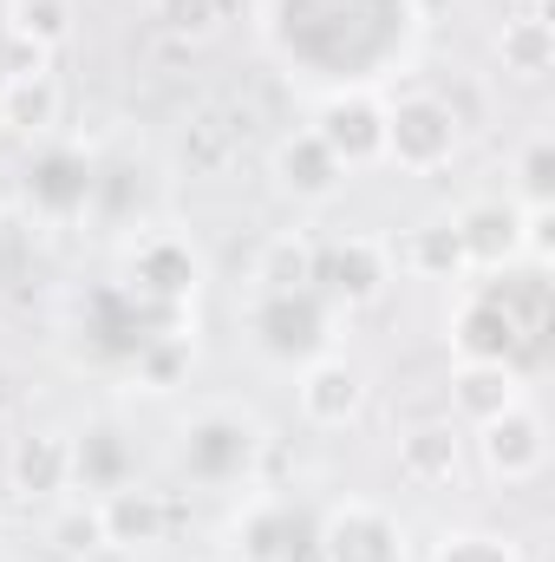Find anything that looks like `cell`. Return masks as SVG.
<instances>
[{
	"mask_svg": "<svg viewBox=\"0 0 555 562\" xmlns=\"http://www.w3.org/2000/svg\"><path fill=\"white\" fill-rule=\"evenodd\" d=\"M451 150H457V112L444 99L412 92V99L386 105V164L424 177V170H444Z\"/></svg>",
	"mask_w": 555,
	"mask_h": 562,
	"instance_id": "cell-1",
	"label": "cell"
},
{
	"mask_svg": "<svg viewBox=\"0 0 555 562\" xmlns=\"http://www.w3.org/2000/svg\"><path fill=\"white\" fill-rule=\"evenodd\" d=\"M314 138L340 157V170H366V164L386 157V105L366 99V92H340V99L320 105Z\"/></svg>",
	"mask_w": 555,
	"mask_h": 562,
	"instance_id": "cell-2",
	"label": "cell"
},
{
	"mask_svg": "<svg viewBox=\"0 0 555 562\" xmlns=\"http://www.w3.org/2000/svg\"><path fill=\"white\" fill-rule=\"evenodd\" d=\"M320 562H406V537L380 504H340L327 530H314Z\"/></svg>",
	"mask_w": 555,
	"mask_h": 562,
	"instance_id": "cell-3",
	"label": "cell"
},
{
	"mask_svg": "<svg viewBox=\"0 0 555 562\" xmlns=\"http://www.w3.org/2000/svg\"><path fill=\"white\" fill-rule=\"evenodd\" d=\"M294 400H301V419L307 425L340 431V425L360 419V406H366V373H360L353 360H340V353H314V360L301 367Z\"/></svg>",
	"mask_w": 555,
	"mask_h": 562,
	"instance_id": "cell-4",
	"label": "cell"
},
{
	"mask_svg": "<svg viewBox=\"0 0 555 562\" xmlns=\"http://www.w3.org/2000/svg\"><path fill=\"white\" fill-rule=\"evenodd\" d=\"M477 458H484L490 477L523 484V477L543 471V458H550V431H543V419H536L530 406H510V413H497V419L477 425Z\"/></svg>",
	"mask_w": 555,
	"mask_h": 562,
	"instance_id": "cell-5",
	"label": "cell"
},
{
	"mask_svg": "<svg viewBox=\"0 0 555 562\" xmlns=\"http://www.w3.org/2000/svg\"><path fill=\"white\" fill-rule=\"evenodd\" d=\"M132 281H138V294L177 307V301H190V294L203 288V256H196L183 236L157 229V236H144L138 249H132Z\"/></svg>",
	"mask_w": 555,
	"mask_h": 562,
	"instance_id": "cell-6",
	"label": "cell"
},
{
	"mask_svg": "<svg viewBox=\"0 0 555 562\" xmlns=\"http://www.w3.org/2000/svg\"><path fill=\"white\" fill-rule=\"evenodd\" d=\"M530 340V327L503 307V294H471L451 321V347L457 360H510Z\"/></svg>",
	"mask_w": 555,
	"mask_h": 562,
	"instance_id": "cell-7",
	"label": "cell"
},
{
	"mask_svg": "<svg viewBox=\"0 0 555 562\" xmlns=\"http://www.w3.org/2000/svg\"><path fill=\"white\" fill-rule=\"evenodd\" d=\"M7 484L26 497V504H53L66 484H72V438L66 431H26L7 458Z\"/></svg>",
	"mask_w": 555,
	"mask_h": 562,
	"instance_id": "cell-8",
	"label": "cell"
},
{
	"mask_svg": "<svg viewBox=\"0 0 555 562\" xmlns=\"http://www.w3.org/2000/svg\"><path fill=\"white\" fill-rule=\"evenodd\" d=\"M256 334H262V347L281 353V360H314L320 353V340H327V314L314 307V288L307 294H262L256 301Z\"/></svg>",
	"mask_w": 555,
	"mask_h": 562,
	"instance_id": "cell-9",
	"label": "cell"
},
{
	"mask_svg": "<svg viewBox=\"0 0 555 562\" xmlns=\"http://www.w3.org/2000/svg\"><path fill=\"white\" fill-rule=\"evenodd\" d=\"M275 183L294 203H327L347 183V170H340V157L314 138V132H287L275 144Z\"/></svg>",
	"mask_w": 555,
	"mask_h": 562,
	"instance_id": "cell-10",
	"label": "cell"
},
{
	"mask_svg": "<svg viewBox=\"0 0 555 562\" xmlns=\"http://www.w3.org/2000/svg\"><path fill=\"white\" fill-rule=\"evenodd\" d=\"M249 451H256V425L236 419V413H209V419L190 431L183 464L196 477H242L249 471Z\"/></svg>",
	"mask_w": 555,
	"mask_h": 562,
	"instance_id": "cell-11",
	"label": "cell"
},
{
	"mask_svg": "<svg viewBox=\"0 0 555 562\" xmlns=\"http://www.w3.org/2000/svg\"><path fill=\"white\" fill-rule=\"evenodd\" d=\"M99 517H105V543L112 550H144V543H163V524H170V510H163V497L157 491H144V484H118V491H105L99 497Z\"/></svg>",
	"mask_w": 555,
	"mask_h": 562,
	"instance_id": "cell-12",
	"label": "cell"
},
{
	"mask_svg": "<svg viewBox=\"0 0 555 562\" xmlns=\"http://www.w3.org/2000/svg\"><path fill=\"white\" fill-rule=\"evenodd\" d=\"M451 406L471 425H484L497 413H510V406H523V380H517L510 360H464L457 380H451Z\"/></svg>",
	"mask_w": 555,
	"mask_h": 562,
	"instance_id": "cell-13",
	"label": "cell"
},
{
	"mask_svg": "<svg viewBox=\"0 0 555 562\" xmlns=\"http://www.w3.org/2000/svg\"><path fill=\"white\" fill-rule=\"evenodd\" d=\"M386 276H393V256H386V243H373V236H347V243H333V256H327V281H333V294H340L347 307L380 301V294H386Z\"/></svg>",
	"mask_w": 555,
	"mask_h": 562,
	"instance_id": "cell-14",
	"label": "cell"
},
{
	"mask_svg": "<svg viewBox=\"0 0 555 562\" xmlns=\"http://www.w3.org/2000/svg\"><path fill=\"white\" fill-rule=\"evenodd\" d=\"M464 471V438L451 431V425H418L399 438V477L406 484H424V491H438V484H451Z\"/></svg>",
	"mask_w": 555,
	"mask_h": 562,
	"instance_id": "cell-15",
	"label": "cell"
},
{
	"mask_svg": "<svg viewBox=\"0 0 555 562\" xmlns=\"http://www.w3.org/2000/svg\"><path fill=\"white\" fill-rule=\"evenodd\" d=\"M457 243H464V262L471 269H503V262H517L523 249H517V210H503V203H471L464 216H457Z\"/></svg>",
	"mask_w": 555,
	"mask_h": 562,
	"instance_id": "cell-16",
	"label": "cell"
},
{
	"mask_svg": "<svg viewBox=\"0 0 555 562\" xmlns=\"http://www.w3.org/2000/svg\"><path fill=\"white\" fill-rule=\"evenodd\" d=\"M497 59H503V72L510 79H543L555 66V33L543 13H517V20H503V33H497Z\"/></svg>",
	"mask_w": 555,
	"mask_h": 562,
	"instance_id": "cell-17",
	"label": "cell"
},
{
	"mask_svg": "<svg viewBox=\"0 0 555 562\" xmlns=\"http://www.w3.org/2000/svg\"><path fill=\"white\" fill-rule=\"evenodd\" d=\"M256 281H262V294H307L320 281V249L307 236H275L256 256Z\"/></svg>",
	"mask_w": 555,
	"mask_h": 562,
	"instance_id": "cell-18",
	"label": "cell"
},
{
	"mask_svg": "<svg viewBox=\"0 0 555 562\" xmlns=\"http://www.w3.org/2000/svg\"><path fill=\"white\" fill-rule=\"evenodd\" d=\"M0 125H13V132H26V138H46V132L59 125V86H53V72H39V79H7V86H0Z\"/></svg>",
	"mask_w": 555,
	"mask_h": 562,
	"instance_id": "cell-19",
	"label": "cell"
},
{
	"mask_svg": "<svg viewBox=\"0 0 555 562\" xmlns=\"http://www.w3.org/2000/svg\"><path fill=\"white\" fill-rule=\"evenodd\" d=\"M399 262L424 281H457L471 262H464V243H457V223H418L399 249Z\"/></svg>",
	"mask_w": 555,
	"mask_h": 562,
	"instance_id": "cell-20",
	"label": "cell"
},
{
	"mask_svg": "<svg viewBox=\"0 0 555 562\" xmlns=\"http://www.w3.org/2000/svg\"><path fill=\"white\" fill-rule=\"evenodd\" d=\"M46 543H53V550H59L66 562H86V557H99V550H112V543H105V517H99V497L59 504V510H53V524H46Z\"/></svg>",
	"mask_w": 555,
	"mask_h": 562,
	"instance_id": "cell-21",
	"label": "cell"
},
{
	"mask_svg": "<svg viewBox=\"0 0 555 562\" xmlns=\"http://www.w3.org/2000/svg\"><path fill=\"white\" fill-rule=\"evenodd\" d=\"M190 367H196L190 334H157V340H144L138 347V386L144 393H170V386H183Z\"/></svg>",
	"mask_w": 555,
	"mask_h": 562,
	"instance_id": "cell-22",
	"label": "cell"
},
{
	"mask_svg": "<svg viewBox=\"0 0 555 562\" xmlns=\"http://www.w3.org/2000/svg\"><path fill=\"white\" fill-rule=\"evenodd\" d=\"M72 477H86L92 491H118L125 484V445H118V431H86V445H72Z\"/></svg>",
	"mask_w": 555,
	"mask_h": 562,
	"instance_id": "cell-23",
	"label": "cell"
},
{
	"mask_svg": "<svg viewBox=\"0 0 555 562\" xmlns=\"http://www.w3.org/2000/svg\"><path fill=\"white\" fill-rule=\"evenodd\" d=\"M7 33H20V40L53 53V46L72 40V0H13V26Z\"/></svg>",
	"mask_w": 555,
	"mask_h": 562,
	"instance_id": "cell-24",
	"label": "cell"
},
{
	"mask_svg": "<svg viewBox=\"0 0 555 562\" xmlns=\"http://www.w3.org/2000/svg\"><path fill=\"white\" fill-rule=\"evenodd\" d=\"M517 190H523V203H555V144L550 138L523 144V157H517Z\"/></svg>",
	"mask_w": 555,
	"mask_h": 562,
	"instance_id": "cell-25",
	"label": "cell"
},
{
	"mask_svg": "<svg viewBox=\"0 0 555 562\" xmlns=\"http://www.w3.org/2000/svg\"><path fill=\"white\" fill-rule=\"evenodd\" d=\"M157 20L177 40H209L216 20H223V0H157Z\"/></svg>",
	"mask_w": 555,
	"mask_h": 562,
	"instance_id": "cell-26",
	"label": "cell"
},
{
	"mask_svg": "<svg viewBox=\"0 0 555 562\" xmlns=\"http://www.w3.org/2000/svg\"><path fill=\"white\" fill-rule=\"evenodd\" d=\"M517 249L530 262H550L555 256V203H523L517 210Z\"/></svg>",
	"mask_w": 555,
	"mask_h": 562,
	"instance_id": "cell-27",
	"label": "cell"
},
{
	"mask_svg": "<svg viewBox=\"0 0 555 562\" xmlns=\"http://www.w3.org/2000/svg\"><path fill=\"white\" fill-rule=\"evenodd\" d=\"M183 164H190V170H223V164H229V138H223L216 119H203V125L183 132Z\"/></svg>",
	"mask_w": 555,
	"mask_h": 562,
	"instance_id": "cell-28",
	"label": "cell"
},
{
	"mask_svg": "<svg viewBox=\"0 0 555 562\" xmlns=\"http://www.w3.org/2000/svg\"><path fill=\"white\" fill-rule=\"evenodd\" d=\"M431 562H523L503 537H444V550Z\"/></svg>",
	"mask_w": 555,
	"mask_h": 562,
	"instance_id": "cell-29",
	"label": "cell"
},
{
	"mask_svg": "<svg viewBox=\"0 0 555 562\" xmlns=\"http://www.w3.org/2000/svg\"><path fill=\"white\" fill-rule=\"evenodd\" d=\"M7 406H13V380L0 373V413H7Z\"/></svg>",
	"mask_w": 555,
	"mask_h": 562,
	"instance_id": "cell-30",
	"label": "cell"
}]
</instances>
